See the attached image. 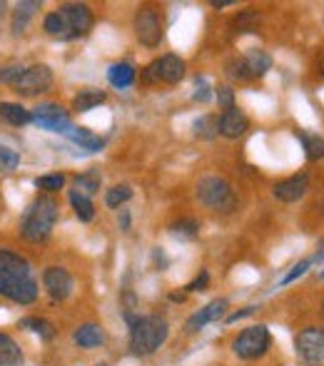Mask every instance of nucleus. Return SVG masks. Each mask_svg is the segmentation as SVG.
<instances>
[{"label":"nucleus","mask_w":324,"mask_h":366,"mask_svg":"<svg viewBox=\"0 0 324 366\" xmlns=\"http://www.w3.org/2000/svg\"><path fill=\"white\" fill-rule=\"evenodd\" d=\"M23 73H25V68H23L20 63H8L0 68V83L3 85H11L16 87L18 85V80L23 78Z\"/></svg>","instance_id":"nucleus-33"},{"label":"nucleus","mask_w":324,"mask_h":366,"mask_svg":"<svg viewBox=\"0 0 324 366\" xmlns=\"http://www.w3.org/2000/svg\"><path fill=\"white\" fill-rule=\"evenodd\" d=\"M157 68H160V80L167 83V85H177L182 78H185V63H182L177 55H162L157 60Z\"/></svg>","instance_id":"nucleus-16"},{"label":"nucleus","mask_w":324,"mask_h":366,"mask_svg":"<svg viewBox=\"0 0 324 366\" xmlns=\"http://www.w3.org/2000/svg\"><path fill=\"white\" fill-rule=\"evenodd\" d=\"M143 80H145V83H148V85H152V83H160V68H157V60H155V63H150L148 68H145Z\"/></svg>","instance_id":"nucleus-41"},{"label":"nucleus","mask_w":324,"mask_h":366,"mask_svg":"<svg viewBox=\"0 0 324 366\" xmlns=\"http://www.w3.org/2000/svg\"><path fill=\"white\" fill-rule=\"evenodd\" d=\"M70 205H73L80 222H92V217H95V205H92L90 197H85L78 190H70Z\"/></svg>","instance_id":"nucleus-23"},{"label":"nucleus","mask_w":324,"mask_h":366,"mask_svg":"<svg viewBox=\"0 0 324 366\" xmlns=\"http://www.w3.org/2000/svg\"><path fill=\"white\" fill-rule=\"evenodd\" d=\"M299 140H302L304 152H307L309 162H319V159H324V140L319 138V135L299 133Z\"/></svg>","instance_id":"nucleus-26"},{"label":"nucleus","mask_w":324,"mask_h":366,"mask_svg":"<svg viewBox=\"0 0 324 366\" xmlns=\"http://www.w3.org/2000/svg\"><path fill=\"white\" fill-rule=\"evenodd\" d=\"M58 202L50 195H37L23 212L20 234L32 244H40L53 234V227L58 222Z\"/></svg>","instance_id":"nucleus-2"},{"label":"nucleus","mask_w":324,"mask_h":366,"mask_svg":"<svg viewBox=\"0 0 324 366\" xmlns=\"http://www.w3.org/2000/svg\"><path fill=\"white\" fill-rule=\"evenodd\" d=\"M120 227H123L125 232L130 229V212H128V209H123V212H120Z\"/></svg>","instance_id":"nucleus-43"},{"label":"nucleus","mask_w":324,"mask_h":366,"mask_svg":"<svg viewBox=\"0 0 324 366\" xmlns=\"http://www.w3.org/2000/svg\"><path fill=\"white\" fill-rule=\"evenodd\" d=\"M18 165H20V154H18L13 147L0 145V175H11Z\"/></svg>","instance_id":"nucleus-31"},{"label":"nucleus","mask_w":324,"mask_h":366,"mask_svg":"<svg viewBox=\"0 0 324 366\" xmlns=\"http://www.w3.org/2000/svg\"><path fill=\"white\" fill-rule=\"evenodd\" d=\"M43 28H45V32H48V35L65 40V23H63V18H60L58 13H50V16H45Z\"/></svg>","instance_id":"nucleus-34"},{"label":"nucleus","mask_w":324,"mask_h":366,"mask_svg":"<svg viewBox=\"0 0 324 366\" xmlns=\"http://www.w3.org/2000/svg\"><path fill=\"white\" fill-rule=\"evenodd\" d=\"M210 95H212V92H210L208 80H205V78H197L195 80V95H192V97H195L197 102H208Z\"/></svg>","instance_id":"nucleus-39"},{"label":"nucleus","mask_w":324,"mask_h":366,"mask_svg":"<svg viewBox=\"0 0 324 366\" xmlns=\"http://www.w3.org/2000/svg\"><path fill=\"white\" fill-rule=\"evenodd\" d=\"M43 287L53 302H65L73 294V276L65 267H48L43 272Z\"/></svg>","instance_id":"nucleus-11"},{"label":"nucleus","mask_w":324,"mask_h":366,"mask_svg":"<svg viewBox=\"0 0 324 366\" xmlns=\"http://www.w3.org/2000/svg\"><path fill=\"white\" fill-rule=\"evenodd\" d=\"M107 80H110V85L117 87V90H125L135 83V68L130 63H115L110 65L107 70Z\"/></svg>","instance_id":"nucleus-20"},{"label":"nucleus","mask_w":324,"mask_h":366,"mask_svg":"<svg viewBox=\"0 0 324 366\" xmlns=\"http://www.w3.org/2000/svg\"><path fill=\"white\" fill-rule=\"evenodd\" d=\"M227 75H229V78H234V80H250V73H247L245 60H242V58L229 60V63H227Z\"/></svg>","instance_id":"nucleus-36"},{"label":"nucleus","mask_w":324,"mask_h":366,"mask_svg":"<svg viewBox=\"0 0 324 366\" xmlns=\"http://www.w3.org/2000/svg\"><path fill=\"white\" fill-rule=\"evenodd\" d=\"M30 115H32V122H35L37 128L48 130V133L65 135L70 128H73L70 115L65 112L63 105H58V102H43V105H37Z\"/></svg>","instance_id":"nucleus-9"},{"label":"nucleus","mask_w":324,"mask_h":366,"mask_svg":"<svg viewBox=\"0 0 324 366\" xmlns=\"http://www.w3.org/2000/svg\"><path fill=\"white\" fill-rule=\"evenodd\" d=\"M135 37H138L145 48H157L162 43L165 32H162V20H160L155 8L143 6L135 13Z\"/></svg>","instance_id":"nucleus-8"},{"label":"nucleus","mask_w":324,"mask_h":366,"mask_svg":"<svg viewBox=\"0 0 324 366\" xmlns=\"http://www.w3.org/2000/svg\"><path fill=\"white\" fill-rule=\"evenodd\" d=\"M0 120H6L8 125L20 128V125L32 122V115L30 110H25V107L18 105V102H0Z\"/></svg>","instance_id":"nucleus-21"},{"label":"nucleus","mask_w":324,"mask_h":366,"mask_svg":"<svg viewBox=\"0 0 324 366\" xmlns=\"http://www.w3.org/2000/svg\"><path fill=\"white\" fill-rule=\"evenodd\" d=\"M208 284H210V274H208V272H205V269H202L200 274H197L195 279H192L185 289H187V292H202V289L208 287Z\"/></svg>","instance_id":"nucleus-40"},{"label":"nucleus","mask_w":324,"mask_h":366,"mask_svg":"<svg viewBox=\"0 0 324 366\" xmlns=\"http://www.w3.org/2000/svg\"><path fill=\"white\" fill-rule=\"evenodd\" d=\"M197 200L212 212L229 214L237 209V195H234L232 185L222 177H205L197 185Z\"/></svg>","instance_id":"nucleus-4"},{"label":"nucleus","mask_w":324,"mask_h":366,"mask_svg":"<svg viewBox=\"0 0 324 366\" xmlns=\"http://www.w3.org/2000/svg\"><path fill=\"white\" fill-rule=\"evenodd\" d=\"M37 279L30 262L11 250H0V297L16 304H32L37 299Z\"/></svg>","instance_id":"nucleus-1"},{"label":"nucleus","mask_w":324,"mask_h":366,"mask_svg":"<svg viewBox=\"0 0 324 366\" xmlns=\"http://www.w3.org/2000/svg\"><path fill=\"white\" fill-rule=\"evenodd\" d=\"M322 212H324V205H322Z\"/></svg>","instance_id":"nucleus-49"},{"label":"nucleus","mask_w":324,"mask_h":366,"mask_svg":"<svg viewBox=\"0 0 324 366\" xmlns=\"http://www.w3.org/2000/svg\"><path fill=\"white\" fill-rule=\"evenodd\" d=\"M172 302H182V299H185V294H172Z\"/></svg>","instance_id":"nucleus-45"},{"label":"nucleus","mask_w":324,"mask_h":366,"mask_svg":"<svg viewBox=\"0 0 324 366\" xmlns=\"http://www.w3.org/2000/svg\"><path fill=\"white\" fill-rule=\"evenodd\" d=\"M294 351L307 366H324V329L304 327L294 336Z\"/></svg>","instance_id":"nucleus-7"},{"label":"nucleus","mask_w":324,"mask_h":366,"mask_svg":"<svg viewBox=\"0 0 324 366\" xmlns=\"http://www.w3.org/2000/svg\"><path fill=\"white\" fill-rule=\"evenodd\" d=\"M37 8H40V3H35V0H30V3H18L16 13H13V32H16V35L25 32L28 20H30Z\"/></svg>","instance_id":"nucleus-25"},{"label":"nucleus","mask_w":324,"mask_h":366,"mask_svg":"<svg viewBox=\"0 0 324 366\" xmlns=\"http://www.w3.org/2000/svg\"><path fill=\"white\" fill-rule=\"evenodd\" d=\"M192 130H195L197 138L202 140H212L220 135V128H217V117L215 115H202L195 120V125H192Z\"/></svg>","instance_id":"nucleus-27"},{"label":"nucleus","mask_w":324,"mask_h":366,"mask_svg":"<svg viewBox=\"0 0 324 366\" xmlns=\"http://www.w3.org/2000/svg\"><path fill=\"white\" fill-rule=\"evenodd\" d=\"M217 102H220V107H224V110H232V107H237V105H234V90H232V87H227V85L217 87Z\"/></svg>","instance_id":"nucleus-38"},{"label":"nucleus","mask_w":324,"mask_h":366,"mask_svg":"<svg viewBox=\"0 0 324 366\" xmlns=\"http://www.w3.org/2000/svg\"><path fill=\"white\" fill-rule=\"evenodd\" d=\"M322 317H324V302H322Z\"/></svg>","instance_id":"nucleus-47"},{"label":"nucleus","mask_w":324,"mask_h":366,"mask_svg":"<svg viewBox=\"0 0 324 366\" xmlns=\"http://www.w3.org/2000/svg\"><path fill=\"white\" fill-rule=\"evenodd\" d=\"M100 182H102L100 172L90 170V172H85V175H78V177H75V190L83 192L85 197H90V195H95V192L100 190Z\"/></svg>","instance_id":"nucleus-28"},{"label":"nucleus","mask_w":324,"mask_h":366,"mask_svg":"<svg viewBox=\"0 0 324 366\" xmlns=\"http://www.w3.org/2000/svg\"><path fill=\"white\" fill-rule=\"evenodd\" d=\"M97 366H107V364H97Z\"/></svg>","instance_id":"nucleus-48"},{"label":"nucleus","mask_w":324,"mask_h":366,"mask_svg":"<svg viewBox=\"0 0 324 366\" xmlns=\"http://www.w3.org/2000/svg\"><path fill=\"white\" fill-rule=\"evenodd\" d=\"M23 364V349L11 334L0 331V366H20Z\"/></svg>","instance_id":"nucleus-19"},{"label":"nucleus","mask_w":324,"mask_h":366,"mask_svg":"<svg viewBox=\"0 0 324 366\" xmlns=\"http://www.w3.org/2000/svg\"><path fill=\"white\" fill-rule=\"evenodd\" d=\"M170 336V324L160 314L135 317L130 322V351L135 356H150L165 344Z\"/></svg>","instance_id":"nucleus-3"},{"label":"nucleus","mask_w":324,"mask_h":366,"mask_svg":"<svg viewBox=\"0 0 324 366\" xmlns=\"http://www.w3.org/2000/svg\"><path fill=\"white\" fill-rule=\"evenodd\" d=\"M65 138L73 140L75 145H80V147L88 150V152H100L102 145H105V140H102V138L92 135L90 130H85V128H75V125L68 130V133H65Z\"/></svg>","instance_id":"nucleus-18"},{"label":"nucleus","mask_w":324,"mask_h":366,"mask_svg":"<svg viewBox=\"0 0 324 366\" xmlns=\"http://www.w3.org/2000/svg\"><path fill=\"white\" fill-rule=\"evenodd\" d=\"M73 341L80 349H97V346L105 344V331L97 324H83V327L75 329Z\"/></svg>","instance_id":"nucleus-15"},{"label":"nucleus","mask_w":324,"mask_h":366,"mask_svg":"<svg viewBox=\"0 0 324 366\" xmlns=\"http://www.w3.org/2000/svg\"><path fill=\"white\" fill-rule=\"evenodd\" d=\"M133 197V187L130 185H115L110 187V190L105 192V205L110 209H120L125 205V202Z\"/></svg>","instance_id":"nucleus-29"},{"label":"nucleus","mask_w":324,"mask_h":366,"mask_svg":"<svg viewBox=\"0 0 324 366\" xmlns=\"http://www.w3.org/2000/svg\"><path fill=\"white\" fill-rule=\"evenodd\" d=\"M275 197L280 202H297V200H302L304 195L309 192V177L304 175H292V177H287V180H282V182H277L275 185Z\"/></svg>","instance_id":"nucleus-14"},{"label":"nucleus","mask_w":324,"mask_h":366,"mask_svg":"<svg viewBox=\"0 0 324 366\" xmlns=\"http://www.w3.org/2000/svg\"><path fill=\"white\" fill-rule=\"evenodd\" d=\"M257 25H260V16H257V11H252V8H250V11H242L232 20L234 32H252Z\"/></svg>","instance_id":"nucleus-30"},{"label":"nucleus","mask_w":324,"mask_h":366,"mask_svg":"<svg viewBox=\"0 0 324 366\" xmlns=\"http://www.w3.org/2000/svg\"><path fill=\"white\" fill-rule=\"evenodd\" d=\"M217 128L220 135H224L227 140H237L250 130V120H247V115L239 107H232V110H224L217 117Z\"/></svg>","instance_id":"nucleus-12"},{"label":"nucleus","mask_w":324,"mask_h":366,"mask_svg":"<svg viewBox=\"0 0 324 366\" xmlns=\"http://www.w3.org/2000/svg\"><path fill=\"white\" fill-rule=\"evenodd\" d=\"M309 267H312V260H302V262H299V264H294V267H292V272H289V274L284 276V279H282V284H292L294 279H299V276L307 274Z\"/></svg>","instance_id":"nucleus-37"},{"label":"nucleus","mask_w":324,"mask_h":366,"mask_svg":"<svg viewBox=\"0 0 324 366\" xmlns=\"http://www.w3.org/2000/svg\"><path fill=\"white\" fill-rule=\"evenodd\" d=\"M229 307L227 299H215V302H210L208 307H202L200 312H195L190 319H187L185 324V331H190V334H195V331H200L202 327H208V324L217 322L220 317L224 314V309Z\"/></svg>","instance_id":"nucleus-13"},{"label":"nucleus","mask_w":324,"mask_h":366,"mask_svg":"<svg viewBox=\"0 0 324 366\" xmlns=\"http://www.w3.org/2000/svg\"><path fill=\"white\" fill-rule=\"evenodd\" d=\"M270 344H272L270 329H267L265 324H255V327H247L245 331H239V336L232 341V351L239 359L255 361L270 351Z\"/></svg>","instance_id":"nucleus-5"},{"label":"nucleus","mask_w":324,"mask_h":366,"mask_svg":"<svg viewBox=\"0 0 324 366\" xmlns=\"http://www.w3.org/2000/svg\"><path fill=\"white\" fill-rule=\"evenodd\" d=\"M242 60H245V68H247V73H250V78H262V75H267V70L272 68L270 53H267V50H260V48L247 50V53L242 55Z\"/></svg>","instance_id":"nucleus-17"},{"label":"nucleus","mask_w":324,"mask_h":366,"mask_svg":"<svg viewBox=\"0 0 324 366\" xmlns=\"http://www.w3.org/2000/svg\"><path fill=\"white\" fill-rule=\"evenodd\" d=\"M55 13L65 23V40H75V37L88 35L92 30V23H95V18H92L90 8L85 3H65Z\"/></svg>","instance_id":"nucleus-6"},{"label":"nucleus","mask_w":324,"mask_h":366,"mask_svg":"<svg viewBox=\"0 0 324 366\" xmlns=\"http://www.w3.org/2000/svg\"><path fill=\"white\" fill-rule=\"evenodd\" d=\"M197 232H200V224L195 219H180L170 227V234L172 237H180V239H195Z\"/></svg>","instance_id":"nucleus-32"},{"label":"nucleus","mask_w":324,"mask_h":366,"mask_svg":"<svg viewBox=\"0 0 324 366\" xmlns=\"http://www.w3.org/2000/svg\"><path fill=\"white\" fill-rule=\"evenodd\" d=\"M215 8H224V6H232V0H212Z\"/></svg>","instance_id":"nucleus-44"},{"label":"nucleus","mask_w":324,"mask_h":366,"mask_svg":"<svg viewBox=\"0 0 324 366\" xmlns=\"http://www.w3.org/2000/svg\"><path fill=\"white\" fill-rule=\"evenodd\" d=\"M319 279H322V281H324V272H322V274H319Z\"/></svg>","instance_id":"nucleus-46"},{"label":"nucleus","mask_w":324,"mask_h":366,"mask_svg":"<svg viewBox=\"0 0 324 366\" xmlns=\"http://www.w3.org/2000/svg\"><path fill=\"white\" fill-rule=\"evenodd\" d=\"M105 102V92L102 90H95V87H88V90H80L73 100V110L75 112H90L95 110L97 105Z\"/></svg>","instance_id":"nucleus-22"},{"label":"nucleus","mask_w":324,"mask_h":366,"mask_svg":"<svg viewBox=\"0 0 324 366\" xmlns=\"http://www.w3.org/2000/svg\"><path fill=\"white\" fill-rule=\"evenodd\" d=\"M63 185H65L63 175H43L35 180V187L43 192H58V190H63Z\"/></svg>","instance_id":"nucleus-35"},{"label":"nucleus","mask_w":324,"mask_h":366,"mask_svg":"<svg viewBox=\"0 0 324 366\" xmlns=\"http://www.w3.org/2000/svg\"><path fill=\"white\" fill-rule=\"evenodd\" d=\"M20 327L32 334H37L43 341H53L55 339V327L48 322V319H40V317H25L20 319Z\"/></svg>","instance_id":"nucleus-24"},{"label":"nucleus","mask_w":324,"mask_h":366,"mask_svg":"<svg viewBox=\"0 0 324 366\" xmlns=\"http://www.w3.org/2000/svg\"><path fill=\"white\" fill-rule=\"evenodd\" d=\"M255 309H257V307H245V309H239V312L229 314L227 322H229V324H232V322H239V319H245V317H250V314H255Z\"/></svg>","instance_id":"nucleus-42"},{"label":"nucleus","mask_w":324,"mask_h":366,"mask_svg":"<svg viewBox=\"0 0 324 366\" xmlns=\"http://www.w3.org/2000/svg\"><path fill=\"white\" fill-rule=\"evenodd\" d=\"M50 87H53V70L48 65H30V68H25V73H23V78L18 80V85L13 90L18 95L30 97V95H40V92H48Z\"/></svg>","instance_id":"nucleus-10"}]
</instances>
